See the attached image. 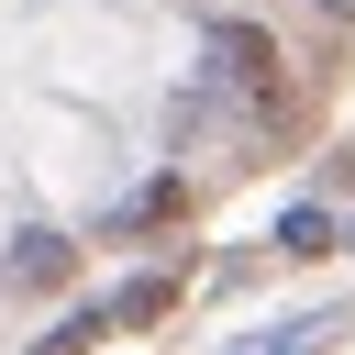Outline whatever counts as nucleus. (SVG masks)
<instances>
[{"label":"nucleus","mask_w":355,"mask_h":355,"mask_svg":"<svg viewBox=\"0 0 355 355\" xmlns=\"http://www.w3.org/2000/svg\"><path fill=\"white\" fill-rule=\"evenodd\" d=\"M344 244H355V233H344Z\"/></svg>","instance_id":"7"},{"label":"nucleus","mask_w":355,"mask_h":355,"mask_svg":"<svg viewBox=\"0 0 355 355\" xmlns=\"http://www.w3.org/2000/svg\"><path fill=\"white\" fill-rule=\"evenodd\" d=\"M166 300H178V288H166V277H133V288H122V300H100V322H111V333H133V322H155V311H166Z\"/></svg>","instance_id":"2"},{"label":"nucleus","mask_w":355,"mask_h":355,"mask_svg":"<svg viewBox=\"0 0 355 355\" xmlns=\"http://www.w3.org/2000/svg\"><path fill=\"white\" fill-rule=\"evenodd\" d=\"M333 344V322H277V333H255V344H222V355H322Z\"/></svg>","instance_id":"3"},{"label":"nucleus","mask_w":355,"mask_h":355,"mask_svg":"<svg viewBox=\"0 0 355 355\" xmlns=\"http://www.w3.org/2000/svg\"><path fill=\"white\" fill-rule=\"evenodd\" d=\"M211 67H222L233 89H266V78H277V44H266L255 22H222V33H211Z\"/></svg>","instance_id":"1"},{"label":"nucleus","mask_w":355,"mask_h":355,"mask_svg":"<svg viewBox=\"0 0 355 355\" xmlns=\"http://www.w3.org/2000/svg\"><path fill=\"white\" fill-rule=\"evenodd\" d=\"M277 244H288V255H322V244H333V222H322V211H311V200H300V211H288V222H277Z\"/></svg>","instance_id":"5"},{"label":"nucleus","mask_w":355,"mask_h":355,"mask_svg":"<svg viewBox=\"0 0 355 355\" xmlns=\"http://www.w3.org/2000/svg\"><path fill=\"white\" fill-rule=\"evenodd\" d=\"M11 277H33V288H44V277H67V244H55V233H22V255H11Z\"/></svg>","instance_id":"4"},{"label":"nucleus","mask_w":355,"mask_h":355,"mask_svg":"<svg viewBox=\"0 0 355 355\" xmlns=\"http://www.w3.org/2000/svg\"><path fill=\"white\" fill-rule=\"evenodd\" d=\"M322 11H333V22H355V0H322Z\"/></svg>","instance_id":"6"}]
</instances>
